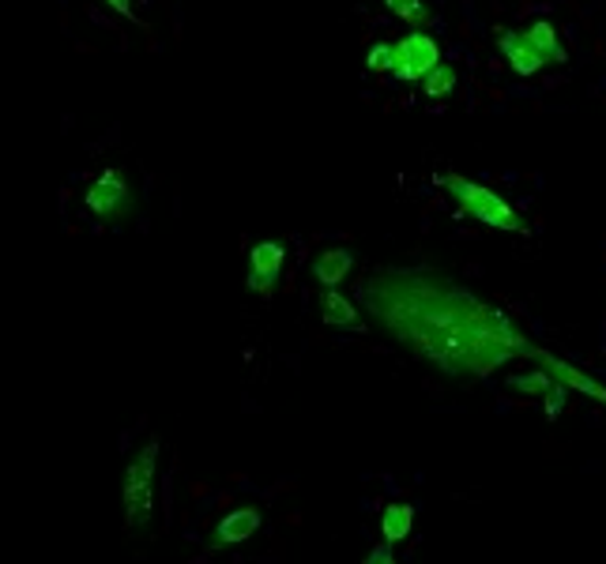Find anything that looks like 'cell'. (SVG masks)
I'll return each mask as SVG.
<instances>
[{"label":"cell","instance_id":"cell-1","mask_svg":"<svg viewBox=\"0 0 606 564\" xmlns=\"http://www.w3.org/2000/svg\"><path fill=\"white\" fill-rule=\"evenodd\" d=\"M358 298L399 347L448 376H490L539 354L502 309L433 267H376Z\"/></svg>","mask_w":606,"mask_h":564},{"label":"cell","instance_id":"cell-2","mask_svg":"<svg viewBox=\"0 0 606 564\" xmlns=\"http://www.w3.org/2000/svg\"><path fill=\"white\" fill-rule=\"evenodd\" d=\"M437 181L456 203H460V211H467V215L474 218V223L490 226V230H523V218L516 215L502 196L490 192L486 185L471 181V177H460V174H441Z\"/></svg>","mask_w":606,"mask_h":564},{"label":"cell","instance_id":"cell-3","mask_svg":"<svg viewBox=\"0 0 606 564\" xmlns=\"http://www.w3.org/2000/svg\"><path fill=\"white\" fill-rule=\"evenodd\" d=\"M154 467H159V440H147L125 471V530H144L154 512Z\"/></svg>","mask_w":606,"mask_h":564},{"label":"cell","instance_id":"cell-4","mask_svg":"<svg viewBox=\"0 0 606 564\" xmlns=\"http://www.w3.org/2000/svg\"><path fill=\"white\" fill-rule=\"evenodd\" d=\"M392 49H396V64H392V72H396L404 84L425 79L441 64V46L433 42L430 35H422V30H415V35L399 38V42L392 46Z\"/></svg>","mask_w":606,"mask_h":564},{"label":"cell","instance_id":"cell-5","mask_svg":"<svg viewBox=\"0 0 606 564\" xmlns=\"http://www.w3.org/2000/svg\"><path fill=\"white\" fill-rule=\"evenodd\" d=\"M84 200L98 218L118 223V218H125L128 211H133V188H128V181L118 174V170H106V174H98L91 181Z\"/></svg>","mask_w":606,"mask_h":564},{"label":"cell","instance_id":"cell-6","mask_svg":"<svg viewBox=\"0 0 606 564\" xmlns=\"http://www.w3.org/2000/svg\"><path fill=\"white\" fill-rule=\"evenodd\" d=\"M539 362H543V369L554 376L558 384H565L569 391H580V396H588V399H595V403H606V388L595 376H588L584 369H577V365H569V362H561L558 354H551V350H539Z\"/></svg>","mask_w":606,"mask_h":564},{"label":"cell","instance_id":"cell-7","mask_svg":"<svg viewBox=\"0 0 606 564\" xmlns=\"http://www.w3.org/2000/svg\"><path fill=\"white\" fill-rule=\"evenodd\" d=\"M283 260H286V249L280 241H260L257 249L249 252V290H257V293L272 290L283 272Z\"/></svg>","mask_w":606,"mask_h":564},{"label":"cell","instance_id":"cell-8","mask_svg":"<svg viewBox=\"0 0 606 564\" xmlns=\"http://www.w3.org/2000/svg\"><path fill=\"white\" fill-rule=\"evenodd\" d=\"M497 49H502V57L509 61V68L520 72V76H535L539 68H546V61L539 57V49L528 42V35L502 30V35H497Z\"/></svg>","mask_w":606,"mask_h":564},{"label":"cell","instance_id":"cell-9","mask_svg":"<svg viewBox=\"0 0 606 564\" xmlns=\"http://www.w3.org/2000/svg\"><path fill=\"white\" fill-rule=\"evenodd\" d=\"M260 523H264V516H260L257 509H234L231 516L219 519L215 546H242V542H249V538L260 530Z\"/></svg>","mask_w":606,"mask_h":564},{"label":"cell","instance_id":"cell-10","mask_svg":"<svg viewBox=\"0 0 606 564\" xmlns=\"http://www.w3.org/2000/svg\"><path fill=\"white\" fill-rule=\"evenodd\" d=\"M350 267H355V252L350 249H324L321 256L313 260V279L327 290V286H339L347 279Z\"/></svg>","mask_w":606,"mask_h":564},{"label":"cell","instance_id":"cell-11","mask_svg":"<svg viewBox=\"0 0 606 564\" xmlns=\"http://www.w3.org/2000/svg\"><path fill=\"white\" fill-rule=\"evenodd\" d=\"M528 42L539 49V57H543L546 64H565V46H561V38H558V30H554V23L551 20H539V23H531L528 30Z\"/></svg>","mask_w":606,"mask_h":564},{"label":"cell","instance_id":"cell-12","mask_svg":"<svg viewBox=\"0 0 606 564\" xmlns=\"http://www.w3.org/2000/svg\"><path fill=\"white\" fill-rule=\"evenodd\" d=\"M381 530H384V542H404L407 535L415 530V509L411 504H388L381 512Z\"/></svg>","mask_w":606,"mask_h":564},{"label":"cell","instance_id":"cell-13","mask_svg":"<svg viewBox=\"0 0 606 564\" xmlns=\"http://www.w3.org/2000/svg\"><path fill=\"white\" fill-rule=\"evenodd\" d=\"M321 309H324V324H332V328H358V309L350 305L335 286H327L324 290Z\"/></svg>","mask_w":606,"mask_h":564},{"label":"cell","instance_id":"cell-14","mask_svg":"<svg viewBox=\"0 0 606 564\" xmlns=\"http://www.w3.org/2000/svg\"><path fill=\"white\" fill-rule=\"evenodd\" d=\"M509 384H512L516 391H523V396H539V399H546L554 388H558V380H554V376L546 373V369H535V373H528V376H512Z\"/></svg>","mask_w":606,"mask_h":564},{"label":"cell","instance_id":"cell-15","mask_svg":"<svg viewBox=\"0 0 606 564\" xmlns=\"http://www.w3.org/2000/svg\"><path fill=\"white\" fill-rule=\"evenodd\" d=\"M384 8H388L396 20L411 23V27H422V23H430V8H425L422 0H384Z\"/></svg>","mask_w":606,"mask_h":564},{"label":"cell","instance_id":"cell-16","mask_svg":"<svg viewBox=\"0 0 606 564\" xmlns=\"http://www.w3.org/2000/svg\"><path fill=\"white\" fill-rule=\"evenodd\" d=\"M422 87H425V98H445L456 87V68L441 61L437 68H433L430 76L422 79Z\"/></svg>","mask_w":606,"mask_h":564},{"label":"cell","instance_id":"cell-17","mask_svg":"<svg viewBox=\"0 0 606 564\" xmlns=\"http://www.w3.org/2000/svg\"><path fill=\"white\" fill-rule=\"evenodd\" d=\"M392 64H396V49L392 46H373L370 57H366V68L370 72H392Z\"/></svg>","mask_w":606,"mask_h":564},{"label":"cell","instance_id":"cell-18","mask_svg":"<svg viewBox=\"0 0 606 564\" xmlns=\"http://www.w3.org/2000/svg\"><path fill=\"white\" fill-rule=\"evenodd\" d=\"M565 391H569V388H565V384H558V388H554L551 391V396H546V418H558V414H561V406H565Z\"/></svg>","mask_w":606,"mask_h":564},{"label":"cell","instance_id":"cell-19","mask_svg":"<svg viewBox=\"0 0 606 564\" xmlns=\"http://www.w3.org/2000/svg\"><path fill=\"white\" fill-rule=\"evenodd\" d=\"M106 4H110L118 15H128V20H136V15H133V0H106Z\"/></svg>","mask_w":606,"mask_h":564},{"label":"cell","instance_id":"cell-20","mask_svg":"<svg viewBox=\"0 0 606 564\" xmlns=\"http://www.w3.org/2000/svg\"><path fill=\"white\" fill-rule=\"evenodd\" d=\"M388 546H392V542H388ZM388 546H381V550H376V553H373V557H370V564H388V561H392Z\"/></svg>","mask_w":606,"mask_h":564}]
</instances>
